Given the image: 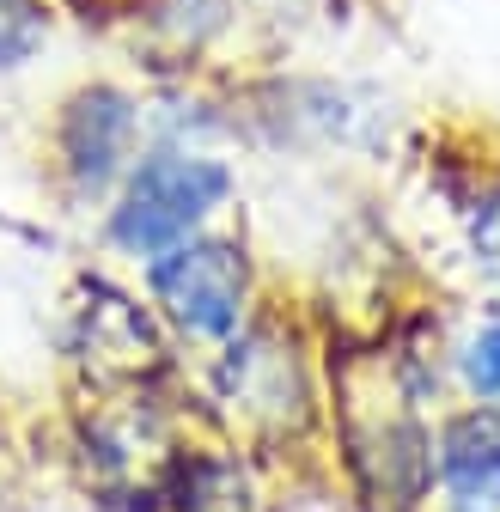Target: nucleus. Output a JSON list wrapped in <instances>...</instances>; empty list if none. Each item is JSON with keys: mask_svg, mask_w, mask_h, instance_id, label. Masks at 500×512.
<instances>
[{"mask_svg": "<svg viewBox=\"0 0 500 512\" xmlns=\"http://www.w3.org/2000/svg\"><path fill=\"white\" fill-rule=\"evenodd\" d=\"M232 171L202 159V153H153L135 165L129 189H122V208L110 220V238L129 256H165L183 238H196V226L226 202Z\"/></svg>", "mask_w": 500, "mask_h": 512, "instance_id": "obj_1", "label": "nucleus"}, {"mask_svg": "<svg viewBox=\"0 0 500 512\" xmlns=\"http://www.w3.org/2000/svg\"><path fill=\"white\" fill-rule=\"evenodd\" d=\"M147 281L159 305L196 336H232L244 311V256L226 238H183L177 250L153 256Z\"/></svg>", "mask_w": 500, "mask_h": 512, "instance_id": "obj_2", "label": "nucleus"}, {"mask_svg": "<svg viewBox=\"0 0 500 512\" xmlns=\"http://www.w3.org/2000/svg\"><path fill=\"white\" fill-rule=\"evenodd\" d=\"M440 482L458 512H500V409L476 403L440 433Z\"/></svg>", "mask_w": 500, "mask_h": 512, "instance_id": "obj_3", "label": "nucleus"}, {"mask_svg": "<svg viewBox=\"0 0 500 512\" xmlns=\"http://www.w3.org/2000/svg\"><path fill=\"white\" fill-rule=\"evenodd\" d=\"M129 135H135V104L110 92V86H92L74 98L68 122H61V153H68V171L80 177V189H104L129 153Z\"/></svg>", "mask_w": 500, "mask_h": 512, "instance_id": "obj_4", "label": "nucleus"}, {"mask_svg": "<svg viewBox=\"0 0 500 512\" xmlns=\"http://www.w3.org/2000/svg\"><path fill=\"white\" fill-rule=\"evenodd\" d=\"M177 512H250V476L232 458H196V464H183Z\"/></svg>", "mask_w": 500, "mask_h": 512, "instance_id": "obj_5", "label": "nucleus"}, {"mask_svg": "<svg viewBox=\"0 0 500 512\" xmlns=\"http://www.w3.org/2000/svg\"><path fill=\"white\" fill-rule=\"evenodd\" d=\"M43 43V13L37 0H0V68H19Z\"/></svg>", "mask_w": 500, "mask_h": 512, "instance_id": "obj_6", "label": "nucleus"}, {"mask_svg": "<svg viewBox=\"0 0 500 512\" xmlns=\"http://www.w3.org/2000/svg\"><path fill=\"white\" fill-rule=\"evenodd\" d=\"M464 378H470V391H476L482 403L500 397V324L476 330V342L464 348Z\"/></svg>", "mask_w": 500, "mask_h": 512, "instance_id": "obj_7", "label": "nucleus"}]
</instances>
